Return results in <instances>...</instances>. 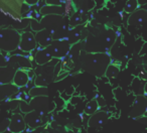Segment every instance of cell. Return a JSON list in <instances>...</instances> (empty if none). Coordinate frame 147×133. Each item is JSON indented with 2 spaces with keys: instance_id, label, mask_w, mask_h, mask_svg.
I'll return each mask as SVG.
<instances>
[{
  "instance_id": "15",
  "label": "cell",
  "mask_w": 147,
  "mask_h": 133,
  "mask_svg": "<svg viewBox=\"0 0 147 133\" xmlns=\"http://www.w3.org/2000/svg\"><path fill=\"white\" fill-rule=\"evenodd\" d=\"M15 69L7 67H0V84H10L12 83L13 76L15 74Z\"/></svg>"
},
{
  "instance_id": "24",
  "label": "cell",
  "mask_w": 147,
  "mask_h": 133,
  "mask_svg": "<svg viewBox=\"0 0 147 133\" xmlns=\"http://www.w3.org/2000/svg\"><path fill=\"white\" fill-rule=\"evenodd\" d=\"M9 55L0 51V67H7L8 65Z\"/></svg>"
},
{
  "instance_id": "6",
  "label": "cell",
  "mask_w": 147,
  "mask_h": 133,
  "mask_svg": "<svg viewBox=\"0 0 147 133\" xmlns=\"http://www.w3.org/2000/svg\"><path fill=\"white\" fill-rule=\"evenodd\" d=\"M23 119H24V123L26 127H28L29 129H37L45 125L43 116H41L38 112H35V111L26 113L23 116Z\"/></svg>"
},
{
  "instance_id": "2",
  "label": "cell",
  "mask_w": 147,
  "mask_h": 133,
  "mask_svg": "<svg viewBox=\"0 0 147 133\" xmlns=\"http://www.w3.org/2000/svg\"><path fill=\"white\" fill-rule=\"evenodd\" d=\"M20 32L12 27L0 28V51L4 53H13L18 49Z\"/></svg>"
},
{
  "instance_id": "7",
  "label": "cell",
  "mask_w": 147,
  "mask_h": 133,
  "mask_svg": "<svg viewBox=\"0 0 147 133\" xmlns=\"http://www.w3.org/2000/svg\"><path fill=\"white\" fill-rule=\"evenodd\" d=\"M110 118V113L106 111H98L92 116H90L88 120V126L91 128H101Z\"/></svg>"
},
{
  "instance_id": "12",
  "label": "cell",
  "mask_w": 147,
  "mask_h": 133,
  "mask_svg": "<svg viewBox=\"0 0 147 133\" xmlns=\"http://www.w3.org/2000/svg\"><path fill=\"white\" fill-rule=\"evenodd\" d=\"M20 90L16 86L10 83V84H0V102L8 100L9 98H12L18 91Z\"/></svg>"
},
{
  "instance_id": "25",
  "label": "cell",
  "mask_w": 147,
  "mask_h": 133,
  "mask_svg": "<svg viewBox=\"0 0 147 133\" xmlns=\"http://www.w3.org/2000/svg\"><path fill=\"white\" fill-rule=\"evenodd\" d=\"M25 133H43V129H41V127L37 129H29Z\"/></svg>"
},
{
  "instance_id": "9",
  "label": "cell",
  "mask_w": 147,
  "mask_h": 133,
  "mask_svg": "<svg viewBox=\"0 0 147 133\" xmlns=\"http://www.w3.org/2000/svg\"><path fill=\"white\" fill-rule=\"evenodd\" d=\"M147 17V10L144 8L137 9L136 11H134L133 13H131L128 17V25L133 27H141L144 24L145 20Z\"/></svg>"
},
{
  "instance_id": "5",
  "label": "cell",
  "mask_w": 147,
  "mask_h": 133,
  "mask_svg": "<svg viewBox=\"0 0 147 133\" xmlns=\"http://www.w3.org/2000/svg\"><path fill=\"white\" fill-rule=\"evenodd\" d=\"M37 43L35 41L34 33L28 30H23L20 33V41H19L18 49L19 51H23V53H29L36 49Z\"/></svg>"
},
{
  "instance_id": "3",
  "label": "cell",
  "mask_w": 147,
  "mask_h": 133,
  "mask_svg": "<svg viewBox=\"0 0 147 133\" xmlns=\"http://www.w3.org/2000/svg\"><path fill=\"white\" fill-rule=\"evenodd\" d=\"M19 109L21 113L31 112L35 111L38 112L41 116H45L49 112V99L47 97H36V98H31L29 101H21L19 102Z\"/></svg>"
},
{
  "instance_id": "8",
  "label": "cell",
  "mask_w": 147,
  "mask_h": 133,
  "mask_svg": "<svg viewBox=\"0 0 147 133\" xmlns=\"http://www.w3.org/2000/svg\"><path fill=\"white\" fill-rule=\"evenodd\" d=\"M26 125L24 123L23 115L21 113H14L11 115L10 122L8 125V130L12 133H21L25 130Z\"/></svg>"
},
{
  "instance_id": "17",
  "label": "cell",
  "mask_w": 147,
  "mask_h": 133,
  "mask_svg": "<svg viewBox=\"0 0 147 133\" xmlns=\"http://www.w3.org/2000/svg\"><path fill=\"white\" fill-rule=\"evenodd\" d=\"M84 22V18H83V11H75L73 14L69 16V28H75L77 26H80L82 23Z\"/></svg>"
},
{
  "instance_id": "11",
  "label": "cell",
  "mask_w": 147,
  "mask_h": 133,
  "mask_svg": "<svg viewBox=\"0 0 147 133\" xmlns=\"http://www.w3.org/2000/svg\"><path fill=\"white\" fill-rule=\"evenodd\" d=\"M30 82V78L28 76V71L27 70H16L15 71V74L13 76L12 84L14 86H16L17 88H23V87H26L27 85Z\"/></svg>"
},
{
  "instance_id": "18",
  "label": "cell",
  "mask_w": 147,
  "mask_h": 133,
  "mask_svg": "<svg viewBox=\"0 0 147 133\" xmlns=\"http://www.w3.org/2000/svg\"><path fill=\"white\" fill-rule=\"evenodd\" d=\"M49 95V91H47V87H32L29 89L28 91V96L29 98H36V97H47Z\"/></svg>"
},
{
  "instance_id": "4",
  "label": "cell",
  "mask_w": 147,
  "mask_h": 133,
  "mask_svg": "<svg viewBox=\"0 0 147 133\" xmlns=\"http://www.w3.org/2000/svg\"><path fill=\"white\" fill-rule=\"evenodd\" d=\"M71 47V45L67 43V39H59V41H53L51 45L45 49L53 59H59L67 57Z\"/></svg>"
},
{
  "instance_id": "13",
  "label": "cell",
  "mask_w": 147,
  "mask_h": 133,
  "mask_svg": "<svg viewBox=\"0 0 147 133\" xmlns=\"http://www.w3.org/2000/svg\"><path fill=\"white\" fill-rule=\"evenodd\" d=\"M34 37L37 45H39L40 49H47L53 41L51 32L49 30H47V29H42V30L35 32Z\"/></svg>"
},
{
  "instance_id": "19",
  "label": "cell",
  "mask_w": 147,
  "mask_h": 133,
  "mask_svg": "<svg viewBox=\"0 0 147 133\" xmlns=\"http://www.w3.org/2000/svg\"><path fill=\"white\" fill-rule=\"evenodd\" d=\"M119 74H120V68H119L118 63H111L108 65V68H107L104 76H106L109 79H115L119 76Z\"/></svg>"
},
{
  "instance_id": "20",
  "label": "cell",
  "mask_w": 147,
  "mask_h": 133,
  "mask_svg": "<svg viewBox=\"0 0 147 133\" xmlns=\"http://www.w3.org/2000/svg\"><path fill=\"white\" fill-rule=\"evenodd\" d=\"M99 108H100V107H99L98 102H97V99H92V100H90L86 104L85 109H84V113L86 115H88V116H92L93 114L98 112Z\"/></svg>"
},
{
  "instance_id": "22",
  "label": "cell",
  "mask_w": 147,
  "mask_h": 133,
  "mask_svg": "<svg viewBox=\"0 0 147 133\" xmlns=\"http://www.w3.org/2000/svg\"><path fill=\"white\" fill-rule=\"evenodd\" d=\"M63 16L67 15V16H71L74 12H75V5H74L73 1L69 0V1H65L63 2Z\"/></svg>"
},
{
  "instance_id": "14",
  "label": "cell",
  "mask_w": 147,
  "mask_h": 133,
  "mask_svg": "<svg viewBox=\"0 0 147 133\" xmlns=\"http://www.w3.org/2000/svg\"><path fill=\"white\" fill-rule=\"evenodd\" d=\"M33 59H34L35 63L37 65H45L51 63L53 59L49 55V53L45 49H36L34 55H33Z\"/></svg>"
},
{
  "instance_id": "1",
  "label": "cell",
  "mask_w": 147,
  "mask_h": 133,
  "mask_svg": "<svg viewBox=\"0 0 147 133\" xmlns=\"http://www.w3.org/2000/svg\"><path fill=\"white\" fill-rule=\"evenodd\" d=\"M112 63L108 53H85L80 57V63L83 71L102 78L105 75L108 65Z\"/></svg>"
},
{
  "instance_id": "16",
  "label": "cell",
  "mask_w": 147,
  "mask_h": 133,
  "mask_svg": "<svg viewBox=\"0 0 147 133\" xmlns=\"http://www.w3.org/2000/svg\"><path fill=\"white\" fill-rule=\"evenodd\" d=\"M39 14L40 16H47V15H63V5L57 6V5H47L45 4L39 9Z\"/></svg>"
},
{
  "instance_id": "23",
  "label": "cell",
  "mask_w": 147,
  "mask_h": 133,
  "mask_svg": "<svg viewBox=\"0 0 147 133\" xmlns=\"http://www.w3.org/2000/svg\"><path fill=\"white\" fill-rule=\"evenodd\" d=\"M29 25H30L31 29H32L34 32H37V31H40L42 30V26H41V24L39 23L38 20H35V19H31L30 21H29Z\"/></svg>"
},
{
  "instance_id": "21",
  "label": "cell",
  "mask_w": 147,
  "mask_h": 133,
  "mask_svg": "<svg viewBox=\"0 0 147 133\" xmlns=\"http://www.w3.org/2000/svg\"><path fill=\"white\" fill-rule=\"evenodd\" d=\"M139 7V4H138V1L136 0H129L127 1L126 4H125V7H124V11L126 13H133L134 11H136Z\"/></svg>"
},
{
  "instance_id": "10",
  "label": "cell",
  "mask_w": 147,
  "mask_h": 133,
  "mask_svg": "<svg viewBox=\"0 0 147 133\" xmlns=\"http://www.w3.org/2000/svg\"><path fill=\"white\" fill-rule=\"evenodd\" d=\"M146 106H147V101L145 96L142 95H138L135 99L134 103H133L132 110L130 111V116L133 118H138L141 115H144L146 112Z\"/></svg>"
},
{
  "instance_id": "26",
  "label": "cell",
  "mask_w": 147,
  "mask_h": 133,
  "mask_svg": "<svg viewBox=\"0 0 147 133\" xmlns=\"http://www.w3.org/2000/svg\"><path fill=\"white\" fill-rule=\"evenodd\" d=\"M59 133H76V132L73 130H65V131H61V132H59Z\"/></svg>"
}]
</instances>
